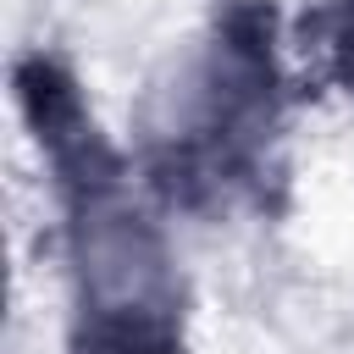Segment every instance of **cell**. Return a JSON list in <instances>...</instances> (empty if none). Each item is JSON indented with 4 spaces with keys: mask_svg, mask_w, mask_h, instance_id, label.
Instances as JSON below:
<instances>
[{
    "mask_svg": "<svg viewBox=\"0 0 354 354\" xmlns=\"http://www.w3.org/2000/svg\"><path fill=\"white\" fill-rule=\"evenodd\" d=\"M17 105L61 210L66 354H188V288L133 155L100 133L77 83L44 55L17 61Z\"/></svg>",
    "mask_w": 354,
    "mask_h": 354,
    "instance_id": "6da1fadb",
    "label": "cell"
},
{
    "mask_svg": "<svg viewBox=\"0 0 354 354\" xmlns=\"http://www.w3.org/2000/svg\"><path fill=\"white\" fill-rule=\"evenodd\" d=\"M282 88L271 11L260 0H227L149 83L133 122V166L166 216L266 205V188L282 183Z\"/></svg>",
    "mask_w": 354,
    "mask_h": 354,
    "instance_id": "7a4b0ae2",
    "label": "cell"
},
{
    "mask_svg": "<svg viewBox=\"0 0 354 354\" xmlns=\"http://www.w3.org/2000/svg\"><path fill=\"white\" fill-rule=\"evenodd\" d=\"M304 50H315L326 83L354 100V0H321L304 22Z\"/></svg>",
    "mask_w": 354,
    "mask_h": 354,
    "instance_id": "3957f363",
    "label": "cell"
}]
</instances>
